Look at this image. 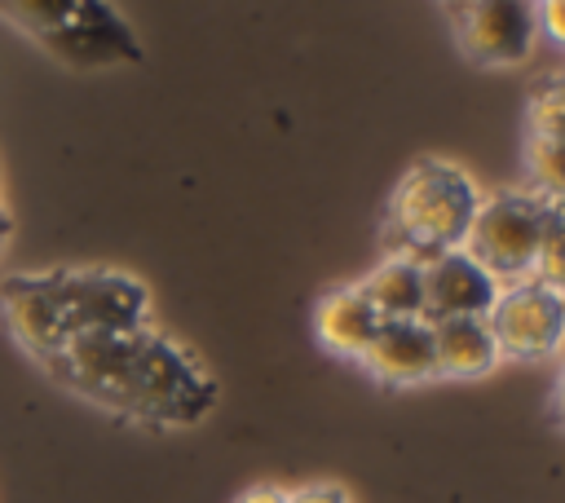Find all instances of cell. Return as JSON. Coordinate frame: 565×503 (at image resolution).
<instances>
[{"label":"cell","instance_id":"cell-9","mask_svg":"<svg viewBox=\"0 0 565 503\" xmlns=\"http://www.w3.org/2000/svg\"><path fill=\"white\" fill-rule=\"evenodd\" d=\"M362 366L384 384H424L437 379V349L433 327L424 318H393L380 322L375 340L362 353Z\"/></svg>","mask_w":565,"mask_h":503},{"label":"cell","instance_id":"cell-12","mask_svg":"<svg viewBox=\"0 0 565 503\" xmlns=\"http://www.w3.org/2000/svg\"><path fill=\"white\" fill-rule=\"evenodd\" d=\"M362 296L375 304L384 322L393 318H419L424 313V265L406 256H384L362 282Z\"/></svg>","mask_w":565,"mask_h":503},{"label":"cell","instance_id":"cell-20","mask_svg":"<svg viewBox=\"0 0 565 503\" xmlns=\"http://www.w3.org/2000/svg\"><path fill=\"white\" fill-rule=\"evenodd\" d=\"M9 229H13L9 216H0V252H4V243H9Z\"/></svg>","mask_w":565,"mask_h":503},{"label":"cell","instance_id":"cell-14","mask_svg":"<svg viewBox=\"0 0 565 503\" xmlns=\"http://www.w3.org/2000/svg\"><path fill=\"white\" fill-rule=\"evenodd\" d=\"M525 168L539 185L534 190L539 199H561L565 203V137H530Z\"/></svg>","mask_w":565,"mask_h":503},{"label":"cell","instance_id":"cell-16","mask_svg":"<svg viewBox=\"0 0 565 503\" xmlns=\"http://www.w3.org/2000/svg\"><path fill=\"white\" fill-rule=\"evenodd\" d=\"M287 503H353V499L335 481H309L300 490H287Z\"/></svg>","mask_w":565,"mask_h":503},{"label":"cell","instance_id":"cell-22","mask_svg":"<svg viewBox=\"0 0 565 503\" xmlns=\"http://www.w3.org/2000/svg\"><path fill=\"white\" fill-rule=\"evenodd\" d=\"M534 4H539V0H534Z\"/></svg>","mask_w":565,"mask_h":503},{"label":"cell","instance_id":"cell-7","mask_svg":"<svg viewBox=\"0 0 565 503\" xmlns=\"http://www.w3.org/2000/svg\"><path fill=\"white\" fill-rule=\"evenodd\" d=\"M459 49L481 66H516L530 57L539 35L534 0H459L455 9Z\"/></svg>","mask_w":565,"mask_h":503},{"label":"cell","instance_id":"cell-21","mask_svg":"<svg viewBox=\"0 0 565 503\" xmlns=\"http://www.w3.org/2000/svg\"><path fill=\"white\" fill-rule=\"evenodd\" d=\"M0 216H4V207H0Z\"/></svg>","mask_w":565,"mask_h":503},{"label":"cell","instance_id":"cell-11","mask_svg":"<svg viewBox=\"0 0 565 503\" xmlns=\"http://www.w3.org/2000/svg\"><path fill=\"white\" fill-rule=\"evenodd\" d=\"M428 327H433V349H437V375L472 379L499 362V344L486 318H446Z\"/></svg>","mask_w":565,"mask_h":503},{"label":"cell","instance_id":"cell-3","mask_svg":"<svg viewBox=\"0 0 565 503\" xmlns=\"http://www.w3.org/2000/svg\"><path fill=\"white\" fill-rule=\"evenodd\" d=\"M477 207H481V194L463 168H455L446 159L411 163L388 199L393 256L428 265L446 252H459L472 229Z\"/></svg>","mask_w":565,"mask_h":503},{"label":"cell","instance_id":"cell-1","mask_svg":"<svg viewBox=\"0 0 565 503\" xmlns=\"http://www.w3.org/2000/svg\"><path fill=\"white\" fill-rule=\"evenodd\" d=\"M40 366L66 393L150 428H190L216 406V379L150 322L84 335Z\"/></svg>","mask_w":565,"mask_h":503},{"label":"cell","instance_id":"cell-2","mask_svg":"<svg viewBox=\"0 0 565 503\" xmlns=\"http://www.w3.org/2000/svg\"><path fill=\"white\" fill-rule=\"evenodd\" d=\"M0 318L22 353L35 362L57 349L150 322V291L119 269H35L0 282Z\"/></svg>","mask_w":565,"mask_h":503},{"label":"cell","instance_id":"cell-10","mask_svg":"<svg viewBox=\"0 0 565 503\" xmlns=\"http://www.w3.org/2000/svg\"><path fill=\"white\" fill-rule=\"evenodd\" d=\"M380 322H384V318H380L375 304L362 296V287H335V291H327V296L318 300V313H313L318 340H322L331 353L358 357V362H362L366 344L375 340Z\"/></svg>","mask_w":565,"mask_h":503},{"label":"cell","instance_id":"cell-18","mask_svg":"<svg viewBox=\"0 0 565 503\" xmlns=\"http://www.w3.org/2000/svg\"><path fill=\"white\" fill-rule=\"evenodd\" d=\"M238 503H287V490H278V485H252Z\"/></svg>","mask_w":565,"mask_h":503},{"label":"cell","instance_id":"cell-6","mask_svg":"<svg viewBox=\"0 0 565 503\" xmlns=\"http://www.w3.org/2000/svg\"><path fill=\"white\" fill-rule=\"evenodd\" d=\"M499 357H521V362H539L552 357L565 344V296L539 278L499 287L494 309L486 313Z\"/></svg>","mask_w":565,"mask_h":503},{"label":"cell","instance_id":"cell-17","mask_svg":"<svg viewBox=\"0 0 565 503\" xmlns=\"http://www.w3.org/2000/svg\"><path fill=\"white\" fill-rule=\"evenodd\" d=\"M539 31L565 44V0H539Z\"/></svg>","mask_w":565,"mask_h":503},{"label":"cell","instance_id":"cell-4","mask_svg":"<svg viewBox=\"0 0 565 503\" xmlns=\"http://www.w3.org/2000/svg\"><path fill=\"white\" fill-rule=\"evenodd\" d=\"M0 18L75 71L141 66L146 49L110 0H0Z\"/></svg>","mask_w":565,"mask_h":503},{"label":"cell","instance_id":"cell-5","mask_svg":"<svg viewBox=\"0 0 565 503\" xmlns=\"http://www.w3.org/2000/svg\"><path fill=\"white\" fill-rule=\"evenodd\" d=\"M539 243H543V199L508 190V194L481 199V207L472 216V229L463 238V252L499 287H512V282L534 278Z\"/></svg>","mask_w":565,"mask_h":503},{"label":"cell","instance_id":"cell-13","mask_svg":"<svg viewBox=\"0 0 565 503\" xmlns=\"http://www.w3.org/2000/svg\"><path fill=\"white\" fill-rule=\"evenodd\" d=\"M534 278L565 296V203L561 199H543V243H539Z\"/></svg>","mask_w":565,"mask_h":503},{"label":"cell","instance_id":"cell-15","mask_svg":"<svg viewBox=\"0 0 565 503\" xmlns=\"http://www.w3.org/2000/svg\"><path fill=\"white\" fill-rule=\"evenodd\" d=\"M530 137H565V75H543L530 93Z\"/></svg>","mask_w":565,"mask_h":503},{"label":"cell","instance_id":"cell-19","mask_svg":"<svg viewBox=\"0 0 565 503\" xmlns=\"http://www.w3.org/2000/svg\"><path fill=\"white\" fill-rule=\"evenodd\" d=\"M552 410H556V419H565V371H561V379H556V393H552Z\"/></svg>","mask_w":565,"mask_h":503},{"label":"cell","instance_id":"cell-8","mask_svg":"<svg viewBox=\"0 0 565 503\" xmlns=\"http://www.w3.org/2000/svg\"><path fill=\"white\" fill-rule=\"evenodd\" d=\"M499 300V282L459 247L424 265V322L486 318Z\"/></svg>","mask_w":565,"mask_h":503}]
</instances>
